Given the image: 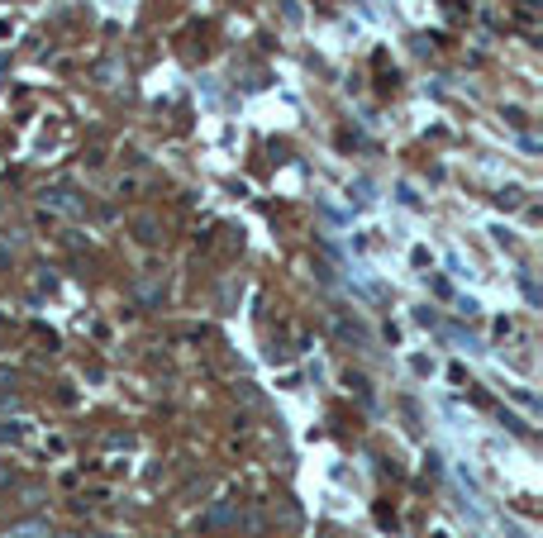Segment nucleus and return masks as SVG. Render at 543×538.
<instances>
[{"mask_svg":"<svg viewBox=\"0 0 543 538\" xmlns=\"http://www.w3.org/2000/svg\"><path fill=\"white\" fill-rule=\"evenodd\" d=\"M229 524H234V505L229 500H220V505H210L200 515V529H229Z\"/></svg>","mask_w":543,"mask_h":538,"instance_id":"obj_1","label":"nucleus"},{"mask_svg":"<svg viewBox=\"0 0 543 538\" xmlns=\"http://www.w3.org/2000/svg\"><path fill=\"white\" fill-rule=\"evenodd\" d=\"M5 538H53L48 524H19V529H10Z\"/></svg>","mask_w":543,"mask_h":538,"instance_id":"obj_2","label":"nucleus"},{"mask_svg":"<svg viewBox=\"0 0 543 538\" xmlns=\"http://www.w3.org/2000/svg\"><path fill=\"white\" fill-rule=\"evenodd\" d=\"M5 481H10V462H0V486H5Z\"/></svg>","mask_w":543,"mask_h":538,"instance_id":"obj_3","label":"nucleus"},{"mask_svg":"<svg viewBox=\"0 0 543 538\" xmlns=\"http://www.w3.org/2000/svg\"><path fill=\"white\" fill-rule=\"evenodd\" d=\"M5 262H10V253H5V248H0V267H5Z\"/></svg>","mask_w":543,"mask_h":538,"instance_id":"obj_4","label":"nucleus"}]
</instances>
